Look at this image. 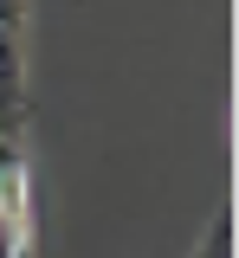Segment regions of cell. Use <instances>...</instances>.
I'll use <instances>...</instances> for the list:
<instances>
[{
  "instance_id": "6da1fadb",
  "label": "cell",
  "mask_w": 239,
  "mask_h": 258,
  "mask_svg": "<svg viewBox=\"0 0 239 258\" xmlns=\"http://www.w3.org/2000/svg\"><path fill=\"white\" fill-rule=\"evenodd\" d=\"M0 258H39V200L20 136H0Z\"/></svg>"
},
{
  "instance_id": "7a4b0ae2",
  "label": "cell",
  "mask_w": 239,
  "mask_h": 258,
  "mask_svg": "<svg viewBox=\"0 0 239 258\" xmlns=\"http://www.w3.org/2000/svg\"><path fill=\"white\" fill-rule=\"evenodd\" d=\"M26 58H33V0H0V136L26 142Z\"/></svg>"
}]
</instances>
